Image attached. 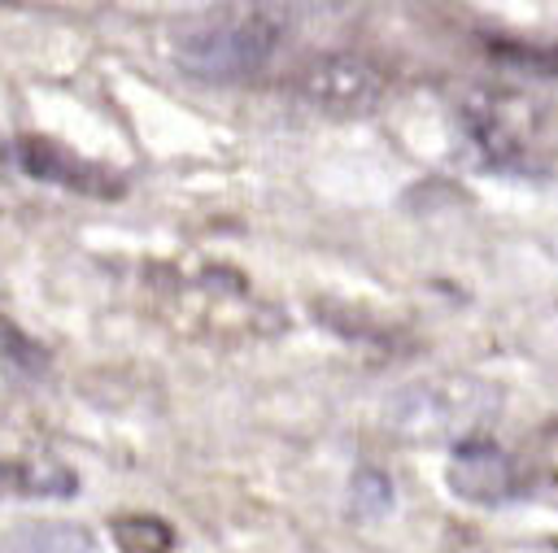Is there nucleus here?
Returning a JSON list of instances; mask_svg holds the SVG:
<instances>
[{"label": "nucleus", "instance_id": "nucleus-1", "mask_svg": "<svg viewBox=\"0 0 558 553\" xmlns=\"http://www.w3.org/2000/svg\"><path fill=\"white\" fill-rule=\"evenodd\" d=\"M279 22L270 13L244 9V13H214L205 22H192L174 35V61L192 78L231 83L253 70H262L279 48Z\"/></svg>", "mask_w": 558, "mask_h": 553}, {"label": "nucleus", "instance_id": "nucleus-2", "mask_svg": "<svg viewBox=\"0 0 558 553\" xmlns=\"http://www.w3.org/2000/svg\"><path fill=\"white\" fill-rule=\"evenodd\" d=\"M497 409V388L475 374H432L423 383L401 388L384 405V427L401 440H462L475 422Z\"/></svg>", "mask_w": 558, "mask_h": 553}, {"label": "nucleus", "instance_id": "nucleus-3", "mask_svg": "<svg viewBox=\"0 0 558 553\" xmlns=\"http://www.w3.org/2000/svg\"><path fill=\"white\" fill-rule=\"evenodd\" d=\"M301 100L323 109V113H336V118H362L371 113L379 100H384V78L371 61L362 57H349V52H336V57H323L314 61L301 83H296Z\"/></svg>", "mask_w": 558, "mask_h": 553}, {"label": "nucleus", "instance_id": "nucleus-4", "mask_svg": "<svg viewBox=\"0 0 558 553\" xmlns=\"http://www.w3.org/2000/svg\"><path fill=\"white\" fill-rule=\"evenodd\" d=\"M13 161L31 179H48V183L70 187V192H83V196H118L122 192V179H113L109 165L83 161L78 152H65L61 144L39 139V135H22L13 144Z\"/></svg>", "mask_w": 558, "mask_h": 553}, {"label": "nucleus", "instance_id": "nucleus-5", "mask_svg": "<svg viewBox=\"0 0 558 553\" xmlns=\"http://www.w3.org/2000/svg\"><path fill=\"white\" fill-rule=\"evenodd\" d=\"M449 483L458 496L493 505L514 496V462L497 448V444H462L453 448V466H449Z\"/></svg>", "mask_w": 558, "mask_h": 553}, {"label": "nucleus", "instance_id": "nucleus-6", "mask_svg": "<svg viewBox=\"0 0 558 553\" xmlns=\"http://www.w3.org/2000/svg\"><path fill=\"white\" fill-rule=\"evenodd\" d=\"M78 479L52 457H4L0 496H74Z\"/></svg>", "mask_w": 558, "mask_h": 553}, {"label": "nucleus", "instance_id": "nucleus-7", "mask_svg": "<svg viewBox=\"0 0 558 553\" xmlns=\"http://www.w3.org/2000/svg\"><path fill=\"white\" fill-rule=\"evenodd\" d=\"M0 553H96L92 536L70 523H35L0 536Z\"/></svg>", "mask_w": 558, "mask_h": 553}, {"label": "nucleus", "instance_id": "nucleus-8", "mask_svg": "<svg viewBox=\"0 0 558 553\" xmlns=\"http://www.w3.org/2000/svg\"><path fill=\"white\" fill-rule=\"evenodd\" d=\"M113 536H118V544L126 549V553H166L170 549V527L166 523H157V518H122L118 527H113Z\"/></svg>", "mask_w": 558, "mask_h": 553}, {"label": "nucleus", "instance_id": "nucleus-9", "mask_svg": "<svg viewBox=\"0 0 558 553\" xmlns=\"http://www.w3.org/2000/svg\"><path fill=\"white\" fill-rule=\"evenodd\" d=\"M349 505H353V514H362V518H379V514L392 505L388 479H384L379 470H357V479H353V488H349Z\"/></svg>", "mask_w": 558, "mask_h": 553}]
</instances>
